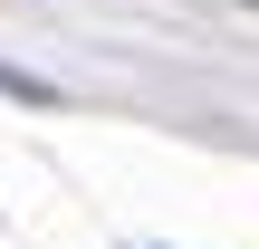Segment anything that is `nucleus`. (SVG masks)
I'll use <instances>...</instances> for the list:
<instances>
[]
</instances>
